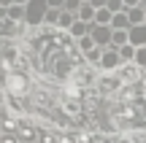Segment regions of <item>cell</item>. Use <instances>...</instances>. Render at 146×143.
Here are the masks:
<instances>
[{
  "instance_id": "83f0119b",
  "label": "cell",
  "mask_w": 146,
  "mask_h": 143,
  "mask_svg": "<svg viewBox=\"0 0 146 143\" xmlns=\"http://www.w3.org/2000/svg\"><path fill=\"white\" fill-rule=\"evenodd\" d=\"M143 24H146V22H143Z\"/></svg>"
},
{
  "instance_id": "cb8c5ba5",
  "label": "cell",
  "mask_w": 146,
  "mask_h": 143,
  "mask_svg": "<svg viewBox=\"0 0 146 143\" xmlns=\"http://www.w3.org/2000/svg\"><path fill=\"white\" fill-rule=\"evenodd\" d=\"M14 5V0H0V8H11Z\"/></svg>"
},
{
  "instance_id": "ba28073f",
  "label": "cell",
  "mask_w": 146,
  "mask_h": 143,
  "mask_svg": "<svg viewBox=\"0 0 146 143\" xmlns=\"http://www.w3.org/2000/svg\"><path fill=\"white\" fill-rule=\"evenodd\" d=\"M111 27H114V30H130L133 22H130V16H127V11H122V14H114V22H111Z\"/></svg>"
},
{
  "instance_id": "8992f818",
  "label": "cell",
  "mask_w": 146,
  "mask_h": 143,
  "mask_svg": "<svg viewBox=\"0 0 146 143\" xmlns=\"http://www.w3.org/2000/svg\"><path fill=\"white\" fill-rule=\"evenodd\" d=\"M76 19H78V16L76 14H73V11H60V22H57V27H60V30H70V27L73 24H76Z\"/></svg>"
},
{
  "instance_id": "484cf974",
  "label": "cell",
  "mask_w": 146,
  "mask_h": 143,
  "mask_svg": "<svg viewBox=\"0 0 146 143\" xmlns=\"http://www.w3.org/2000/svg\"><path fill=\"white\" fill-rule=\"evenodd\" d=\"M141 8H143V11H146V0H143V3H141Z\"/></svg>"
},
{
  "instance_id": "5bb4252c",
  "label": "cell",
  "mask_w": 146,
  "mask_h": 143,
  "mask_svg": "<svg viewBox=\"0 0 146 143\" xmlns=\"http://www.w3.org/2000/svg\"><path fill=\"white\" fill-rule=\"evenodd\" d=\"M119 54H122V59L127 62V59H135L138 57V49L133 46V43H125V46H119Z\"/></svg>"
},
{
  "instance_id": "9a60e30c",
  "label": "cell",
  "mask_w": 146,
  "mask_h": 143,
  "mask_svg": "<svg viewBox=\"0 0 146 143\" xmlns=\"http://www.w3.org/2000/svg\"><path fill=\"white\" fill-rule=\"evenodd\" d=\"M98 24H111L114 22V11H108V8H98Z\"/></svg>"
},
{
  "instance_id": "7402d4cb",
  "label": "cell",
  "mask_w": 146,
  "mask_h": 143,
  "mask_svg": "<svg viewBox=\"0 0 146 143\" xmlns=\"http://www.w3.org/2000/svg\"><path fill=\"white\" fill-rule=\"evenodd\" d=\"M3 143H16V138H14V132H5V135H3Z\"/></svg>"
},
{
  "instance_id": "7a4b0ae2",
  "label": "cell",
  "mask_w": 146,
  "mask_h": 143,
  "mask_svg": "<svg viewBox=\"0 0 146 143\" xmlns=\"http://www.w3.org/2000/svg\"><path fill=\"white\" fill-rule=\"evenodd\" d=\"M5 92L8 95H25L27 92V78L22 73H5Z\"/></svg>"
},
{
  "instance_id": "7c38bea8",
  "label": "cell",
  "mask_w": 146,
  "mask_h": 143,
  "mask_svg": "<svg viewBox=\"0 0 146 143\" xmlns=\"http://www.w3.org/2000/svg\"><path fill=\"white\" fill-rule=\"evenodd\" d=\"M127 16H130L133 24H143V22H146V11L141 8V5H135V8H127Z\"/></svg>"
},
{
  "instance_id": "d6986e66",
  "label": "cell",
  "mask_w": 146,
  "mask_h": 143,
  "mask_svg": "<svg viewBox=\"0 0 146 143\" xmlns=\"http://www.w3.org/2000/svg\"><path fill=\"white\" fill-rule=\"evenodd\" d=\"M138 62H141V65H146V46H141V49H138Z\"/></svg>"
},
{
  "instance_id": "277c9868",
  "label": "cell",
  "mask_w": 146,
  "mask_h": 143,
  "mask_svg": "<svg viewBox=\"0 0 146 143\" xmlns=\"http://www.w3.org/2000/svg\"><path fill=\"white\" fill-rule=\"evenodd\" d=\"M122 62H125V59H122L119 49H111V51H106V54H103V59H100V65H103L106 70H116Z\"/></svg>"
},
{
  "instance_id": "5b68a950",
  "label": "cell",
  "mask_w": 146,
  "mask_h": 143,
  "mask_svg": "<svg viewBox=\"0 0 146 143\" xmlns=\"http://www.w3.org/2000/svg\"><path fill=\"white\" fill-rule=\"evenodd\" d=\"M130 43L133 46H146V24H133L130 27Z\"/></svg>"
},
{
  "instance_id": "603a6c76",
  "label": "cell",
  "mask_w": 146,
  "mask_h": 143,
  "mask_svg": "<svg viewBox=\"0 0 146 143\" xmlns=\"http://www.w3.org/2000/svg\"><path fill=\"white\" fill-rule=\"evenodd\" d=\"M141 3H143V0H125L127 8H135V5H141Z\"/></svg>"
},
{
  "instance_id": "52a82bcc",
  "label": "cell",
  "mask_w": 146,
  "mask_h": 143,
  "mask_svg": "<svg viewBox=\"0 0 146 143\" xmlns=\"http://www.w3.org/2000/svg\"><path fill=\"white\" fill-rule=\"evenodd\" d=\"M78 19H81V22H89V24H92V22L98 19V8H95L92 3H84V5H81V11H78Z\"/></svg>"
},
{
  "instance_id": "30bf717a",
  "label": "cell",
  "mask_w": 146,
  "mask_h": 143,
  "mask_svg": "<svg viewBox=\"0 0 146 143\" xmlns=\"http://www.w3.org/2000/svg\"><path fill=\"white\" fill-rule=\"evenodd\" d=\"M16 135H19V140H27V143H30L38 132L33 130V124H30V122H19V130H16Z\"/></svg>"
},
{
  "instance_id": "9c48e42d",
  "label": "cell",
  "mask_w": 146,
  "mask_h": 143,
  "mask_svg": "<svg viewBox=\"0 0 146 143\" xmlns=\"http://www.w3.org/2000/svg\"><path fill=\"white\" fill-rule=\"evenodd\" d=\"M138 76H141L138 65H125V68H119V78L122 81H138Z\"/></svg>"
},
{
  "instance_id": "2e32d148",
  "label": "cell",
  "mask_w": 146,
  "mask_h": 143,
  "mask_svg": "<svg viewBox=\"0 0 146 143\" xmlns=\"http://www.w3.org/2000/svg\"><path fill=\"white\" fill-rule=\"evenodd\" d=\"M78 46H81V51L87 54L89 49H95L98 43H95V38H92V35H87V38H78Z\"/></svg>"
},
{
  "instance_id": "ffe728a7",
  "label": "cell",
  "mask_w": 146,
  "mask_h": 143,
  "mask_svg": "<svg viewBox=\"0 0 146 143\" xmlns=\"http://www.w3.org/2000/svg\"><path fill=\"white\" fill-rule=\"evenodd\" d=\"M49 8H60V11H62L65 8V0H49Z\"/></svg>"
},
{
  "instance_id": "4316f807",
  "label": "cell",
  "mask_w": 146,
  "mask_h": 143,
  "mask_svg": "<svg viewBox=\"0 0 146 143\" xmlns=\"http://www.w3.org/2000/svg\"><path fill=\"white\" fill-rule=\"evenodd\" d=\"M84 3H87V0H84Z\"/></svg>"
},
{
  "instance_id": "4fadbf2b",
  "label": "cell",
  "mask_w": 146,
  "mask_h": 143,
  "mask_svg": "<svg viewBox=\"0 0 146 143\" xmlns=\"http://www.w3.org/2000/svg\"><path fill=\"white\" fill-rule=\"evenodd\" d=\"M111 43H114V46H125V43H130V30H114Z\"/></svg>"
},
{
  "instance_id": "44dd1931",
  "label": "cell",
  "mask_w": 146,
  "mask_h": 143,
  "mask_svg": "<svg viewBox=\"0 0 146 143\" xmlns=\"http://www.w3.org/2000/svg\"><path fill=\"white\" fill-rule=\"evenodd\" d=\"M87 3H92L95 8H106V5H108V0H87Z\"/></svg>"
},
{
  "instance_id": "6da1fadb",
  "label": "cell",
  "mask_w": 146,
  "mask_h": 143,
  "mask_svg": "<svg viewBox=\"0 0 146 143\" xmlns=\"http://www.w3.org/2000/svg\"><path fill=\"white\" fill-rule=\"evenodd\" d=\"M27 8V24H41L49 14V0H30L25 3Z\"/></svg>"
},
{
  "instance_id": "d4e9b609",
  "label": "cell",
  "mask_w": 146,
  "mask_h": 143,
  "mask_svg": "<svg viewBox=\"0 0 146 143\" xmlns=\"http://www.w3.org/2000/svg\"><path fill=\"white\" fill-rule=\"evenodd\" d=\"M111 143H127V140H122V138H114V140H111Z\"/></svg>"
},
{
  "instance_id": "8fae6325",
  "label": "cell",
  "mask_w": 146,
  "mask_h": 143,
  "mask_svg": "<svg viewBox=\"0 0 146 143\" xmlns=\"http://www.w3.org/2000/svg\"><path fill=\"white\" fill-rule=\"evenodd\" d=\"M62 111L68 113V116H78V113H81V100L65 97V100H62Z\"/></svg>"
},
{
  "instance_id": "ac0fdd59",
  "label": "cell",
  "mask_w": 146,
  "mask_h": 143,
  "mask_svg": "<svg viewBox=\"0 0 146 143\" xmlns=\"http://www.w3.org/2000/svg\"><path fill=\"white\" fill-rule=\"evenodd\" d=\"M38 140H41V143H57L54 132H49V130H41V132H38Z\"/></svg>"
},
{
  "instance_id": "e0dca14e",
  "label": "cell",
  "mask_w": 146,
  "mask_h": 143,
  "mask_svg": "<svg viewBox=\"0 0 146 143\" xmlns=\"http://www.w3.org/2000/svg\"><path fill=\"white\" fill-rule=\"evenodd\" d=\"M84 0H65V11H73V14L78 16V11H81Z\"/></svg>"
},
{
  "instance_id": "3957f363",
  "label": "cell",
  "mask_w": 146,
  "mask_h": 143,
  "mask_svg": "<svg viewBox=\"0 0 146 143\" xmlns=\"http://www.w3.org/2000/svg\"><path fill=\"white\" fill-rule=\"evenodd\" d=\"M92 38H95V43H98V46H103V43H108L111 38H114V27H111V24H98V22H95Z\"/></svg>"
}]
</instances>
